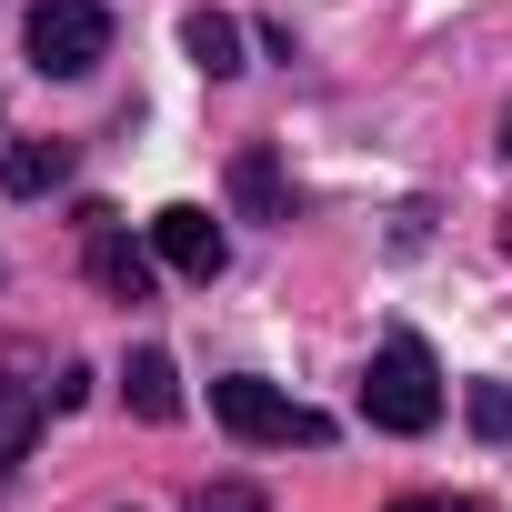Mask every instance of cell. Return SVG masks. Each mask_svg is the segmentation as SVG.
Here are the masks:
<instances>
[{
    "label": "cell",
    "mask_w": 512,
    "mask_h": 512,
    "mask_svg": "<svg viewBox=\"0 0 512 512\" xmlns=\"http://www.w3.org/2000/svg\"><path fill=\"white\" fill-rule=\"evenodd\" d=\"M362 412H372V432H432V422H442V362H432L422 332H392V342L372 352Z\"/></svg>",
    "instance_id": "6da1fadb"
},
{
    "label": "cell",
    "mask_w": 512,
    "mask_h": 512,
    "mask_svg": "<svg viewBox=\"0 0 512 512\" xmlns=\"http://www.w3.org/2000/svg\"><path fill=\"white\" fill-rule=\"evenodd\" d=\"M211 422L231 432V442H332V422L322 412H302L292 392H272L262 372H231V382H211Z\"/></svg>",
    "instance_id": "7a4b0ae2"
},
{
    "label": "cell",
    "mask_w": 512,
    "mask_h": 512,
    "mask_svg": "<svg viewBox=\"0 0 512 512\" xmlns=\"http://www.w3.org/2000/svg\"><path fill=\"white\" fill-rule=\"evenodd\" d=\"M31 61H41V81L101 71L111 61V11H101V0H41V11H31Z\"/></svg>",
    "instance_id": "3957f363"
},
{
    "label": "cell",
    "mask_w": 512,
    "mask_h": 512,
    "mask_svg": "<svg viewBox=\"0 0 512 512\" xmlns=\"http://www.w3.org/2000/svg\"><path fill=\"white\" fill-rule=\"evenodd\" d=\"M81 262H91V282L111 292V302H151V262H141V241L121 231V211L111 201H81Z\"/></svg>",
    "instance_id": "277c9868"
},
{
    "label": "cell",
    "mask_w": 512,
    "mask_h": 512,
    "mask_svg": "<svg viewBox=\"0 0 512 512\" xmlns=\"http://www.w3.org/2000/svg\"><path fill=\"white\" fill-rule=\"evenodd\" d=\"M151 251L181 272V282H221V262H231V241H221V221L201 211V201H171V211H151Z\"/></svg>",
    "instance_id": "5b68a950"
},
{
    "label": "cell",
    "mask_w": 512,
    "mask_h": 512,
    "mask_svg": "<svg viewBox=\"0 0 512 512\" xmlns=\"http://www.w3.org/2000/svg\"><path fill=\"white\" fill-rule=\"evenodd\" d=\"M41 382H11V372H0V482H11L21 462H31V442H41Z\"/></svg>",
    "instance_id": "8992f818"
},
{
    "label": "cell",
    "mask_w": 512,
    "mask_h": 512,
    "mask_svg": "<svg viewBox=\"0 0 512 512\" xmlns=\"http://www.w3.org/2000/svg\"><path fill=\"white\" fill-rule=\"evenodd\" d=\"M121 402H131L141 422H181V372H171V352H131V362H121Z\"/></svg>",
    "instance_id": "52a82bcc"
},
{
    "label": "cell",
    "mask_w": 512,
    "mask_h": 512,
    "mask_svg": "<svg viewBox=\"0 0 512 512\" xmlns=\"http://www.w3.org/2000/svg\"><path fill=\"white\" fill-rule=\"evenodd\" d=\"M51 181H71V141H11L0 151V191L11 201H41Z\"/></svg>",
    "instance_id": "ba28073f"
},
{
    "label": "cell",
    "mask_w": 512,
    "mask_h": 512,
    "mask_svg": "<svg viewBox=\"0 0 512 512\" xmlns=\"http://www.w3.org/2000/svg\"><path fill=\"white\" fill-rule=\"evenodd\" d=\"M181 51H191V71L231 81V71H241V21H231V11H191V21H181Z\"/></svg>",
    "instance_id": "9c48e42d"
},
{
    "label": "cell",
    "mask_w": 512,
    "mask_h": 512,
    "mask_svg": "<svg viewBox=\"0 0 512 512\" xmlns=\"http://www.w3.org/2000/svg\"><path fill=\"white\" fill-rule=\"evenodd\" d=\"M231 191H241L251 221H282V171H272V151H241V161H231Z\"/></svg>",
    "instance_id": "30bf717a"
},
{
    "label": "cell",
    "mask_w": 512,
    "mask_h": 512,
    "mask_svg": "<svg viewBox=\"0 0 512 512\" xmlns=\"http://www.w3.org/2000/svg\"><path fill=\"white\" fill-rule=\"evenodd\" d=\"M462 412H472V432H482V442H512V382H472V402H462Z\"/></svg>",
    "instance_id": "8fae6325"
},
{
    "label": "cell",
    "mask_w": 512,
    "mask_h": 512,
    "mask_svg": "<svg viewBox=\"0 0 512 512\" xmlns=\"http://www.w3.org/2000/svg\"><path fill=\"white\" fill-rule=\"evenodd\" d=\"M191 512H272V502H262V482H201Z\"/></svg>",
    "instance_id": "7c38bea8"
},
{
    "label": "cell",
    "mask_w": 512,
    "mask_h": 512,
    "mask_svg": "<svg viewBox=\"0 0 512 512\" xmlns=\"http://www.w3.org/2000/svg\"><path fill=\"white\" fill-rule=\"evenodd\" d=\"M392 512H492V502H392Z\"/></svg>",
    "instance_id": "4fadbf2b"
},
{
    "label": "cell",
    "mask_w": 512,
    "mask_h": 512,
    "mask_svg": "<svg viewBox=\"0 0 512 512\" xmlns=\"http://www.w3.org/2000/svg\"><path fill=\"white\" fill-rule=\"evenodd\" d=\"M492 151H502V161H512V101H502V131H492Z\"/></svg>",
    "instance_id": "5bb4252c"
},
{
    "label": "cell",
    "mask_w": 512,
    "mask_h": 512,
    "mask_svg": "<svg viewBox=\"0 0 512 512\" xmlns=\"http://www.w3.org/2000/svg\"><path fill=\"white\" fill-rule=\"evenodd\" d=\"M502 251H512V231H502Z\"/></svg>",
    "instance_id": "9a60e30c"
}]
</instances>
